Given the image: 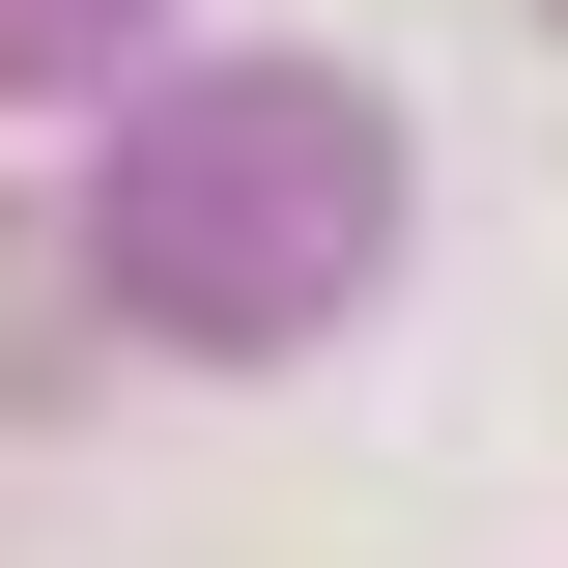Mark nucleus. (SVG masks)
I'll return each mask as SVG.
<instances>
[{
  "label": "nucleus",
  "instance_id": "1",
  "mask_svg": "<svg viewBox=\"0 0 568 568\" xmlns=\"http://www.w3.org/2000/svg\"><path fill=\"white\" fill-rule=\"evenodd\" d=\"M29 342H58V256H29V227H0V369H29Z\"/></svg>",
  "mask_w": 568,
  "mask_h": 568
},
{
  "label": "nucleus",
  "instance_id": "2",
  "mask_svg": "<svg viewBox=\"0 0 568 568\" xmlns=\"http://www.w3.org/2000/svg\"><path fill=\"white\" fill-rule=\"evenodd\" d=\"M0 29H114V0H0Z\"/></svg>",
  "mask_w": 568,
  "mask_h": 568
}]
</instances>
